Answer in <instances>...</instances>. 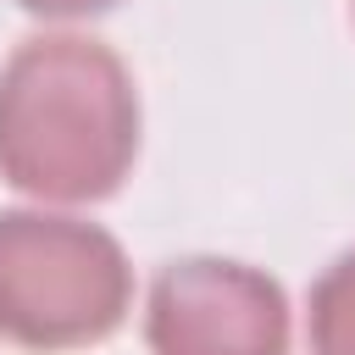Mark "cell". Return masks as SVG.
<instances>
[{
    "label": "cell",
    "mask_w": 355,
    "mask_h": 355,
    "mask_svg": "<svg viewBox=\"0 0 355 355\" xmlns=\"http://www.w3.org/2000/svg\"><path fill=\"white\" fill-rule=\"evenodd\" d=\"M139 155V94L116 50L39 33L0 67V178L33 200H105Z\"/></svg>",
    "instance_id": "1"
},
{
    "label": "cell",
    "mask_w": 355,
    "mask_h": 355,
    "mask_svg": "<svg viewBox=\"0 0 355 355\" xmlns=\"http://www.w3.org/2000/svg\"><path fill=\"white\" fill-rule=\"evenodd\" d=\"M17 6L33 17H94V11H111L116 0H17Z\"/></svg>",
    "instance_id": "5"
},
{
    "label": "cell",
    "mask_w": 355,
    "mask_h": 355,
    "mask_svg": "<svg viewBox=\"0 0 355 355\" xmlns=\"http://www.w3.org/2000/svg\"><path fill=\"white\" fill-rule=\"evenodd\" d=\"M144 338L155 355H288V300L244 261L189 255L161 266Z\"/></svg>",
    "instance_id": "3"
},
{
    "label": "cell",
    "mask_w": 355,
    "mask_h": 355,
    "mask_svg": "<svg viewBox=\"0 0 355 355\" xmlns=\"http://www.w3.org/2000/svg\"><path fill=\"white\" fill-rule=\"evenodd\" d=\"M133 300L122 244L78 216L0 211V333L28 349L105 338Z\"/></svg>",
    "instance_id": "2"
},
{
    "label": "cell",
    "mask_w": 355,
    "mask_h": 355,
    "mask_svg": "<svg viewBox=\"0 0 355 355\" xmlns=\"http://www.w3.org/2000/svg\"><path fill=\"white\" fill-rule=\"evenodd\" d=\"M311 355H355V250L311 288Z\"/></svg>",
    "instance_id": "4"
}]
</instances>
